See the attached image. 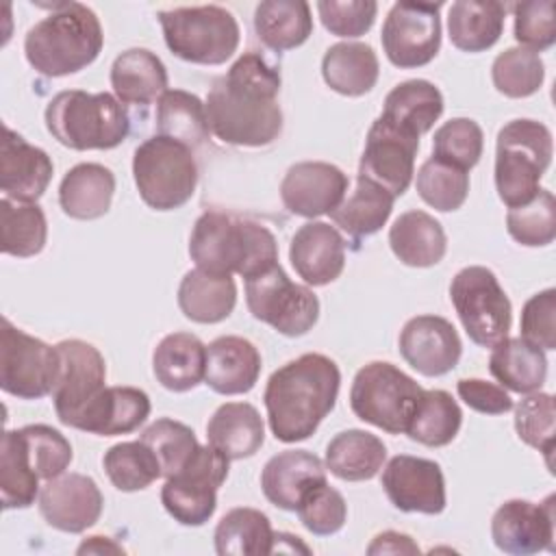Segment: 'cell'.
Masks as SVG:
<instances>
[{
	"instance_id": "obj_1",
	"label": "cell",
	"mask_w": 556,
	"mask_h": 556,
	"mask_svg": "<svg viewBox=\"0 0 556 556\" xmlns=\"http://www.w3.org/2000/svg\"><path fill=\"white\" fill-rule=\"evenodd\" d=\"M280 72L261 52L241 54L206 96L208 130L224 143L263 148L282 132Z\"/></svg>"
},
{
	"instance_id": "obj_2",
	"label": "cell",
	"mask_w": 556,
	"mask_h": 556,
	"mask_svg": "<svg viewBox=\"0 0 556 556\" xmlns=\"http://www.w3.org/2000/svg\"><path fill=\"white\" fill-rule=\"evenodd\" d=\"M341 384L337 363L308 352L278 367L265 384V408L271 434L282 443H298L315 434L334 408Z\"/></svg>"
},
{
	"instance_id": "obj_3",
	"label": "cell",
	"mask_w": 556,
	"mask_h": 556,
	"mask_svg": "<svg viewBox=\"0 0 556 556\" xmlns=\"http://www.w3.org/2000/svg\"><path fill=\"white\" fill-rule=\"evenodd\" d=\"M189 256L204 271L250 278L278 263V243L263 224L206 211L193 224Z\"/></svg>"
},
{
	"instance_id": "obj_4",
	"label": "cell",
	"mask_w": 556,
	"mask_h": 556,
	"mask_svg": "<svg viewBox=\"0 0 556 556\" xmlns=\"http://www.w3.org/2000/svg\"><path fill=\"white\" fill-rule=\"evenodd\" d=\"M104 43L98 15L80 2H56L52 13L28 28L24 54L33 70L59 78L91 65Z\"/></svg>"
},
{
	"instance_id": "obj_5",
	"label": "cell",
	"mask_w": 556,
	"mask_h": 556,
	"mask_svg": "<svg viewBox=\"0 0 556 556\" xmlns=\"http://www.w3.org/2000/svg\"><path fill=\"white\" fill-rule=\"evenodd\" d=\"M43 119L48 132L72 150H111L130 132L128 111L106 91H59L48 102Z\"/></svg>"
},
{
	"instance_id": "obj_6",
	"label": "cell",
	"mask_w": 556,
	"mask_h": 556,
	"mask_svg": "<svg viewBox=\"0 0 556 556\" xmlns=\"http://www.w3.org/2000/svg\"><path fill=\"white\" fill-rule=\"evenodd\" d=\"M552 152L554 141L545 124L513 119L502 126L495 146V189L508 208L528 204L539 193Z\"/></svg>"
},
{
	"instance_id": "obj_7",
	"label": "cell",
	"mask_w": 556,
	"mask_h": 556,
	"mask_svg": "<svg viewBox=\"0 0 556 556\" xmlns=\"http://www.w3.org/2000/svg\"><path fill=\"white\" fill-rule=\"evenodd\" d=\"M132 178L141 200L154 211H174L191 200L198 185L193 150L176 139L154 135L132 154Z\"/></svg>"
},
{
	"instance_id": "obj_8",
	"label": "cell",
	"mask_w": 556,
	"mask_h": 556,
	"mask_svg": "<svg viewBox=\"0 0 556 556\" xmlns=\"http://www.w3.org/2000/svg\"><path fill=\"white\" fill-rule=\"evenodd\" d=\"M159 22L169 52L187 63L222 65L239 48L237 17L217 4L161 11Z\"/></svg>"
},
{
	"instance_id": "obj_9",
	"label": "cell",
	"mask_w": 556,
	"mask_h": 556,
	"mask_svg": "<svg viewBox=\"0 0 556 556\" xmlns=\"http://www.w3.org/2000/svg\"><path fill=\"white\" fill-rule=\"evenodd\" d=\"M421 387L400 367L371 361L361 367L352 380L350 406L352 413L389 434H402L408 428Z\"/></svg>"
},
{
	"instance_id": "obj_10",
	"label": "cell",
	"mask_w": 556,
	"mask_h": 556,
	"mask_svg": "<svg viewBox=\"0 0 556 556\" xmlns=\"http://www.w3.org/2000/svg\"><path fill=\"white\" fill-rule=\"evenodd\" d=\"M450 300L467 337L476 345L493 348L508 337L513 324L510 300L489 267H463L452 278Z\"/></svg>"
},
{
	"instance_id": "obj_11",
	"label": "cell",
	"mask_w": 556,
	"mask_h": 556,
	"mask_svg": "<svg viewBox=\"0 0 556 556\" xmlns=\"http://www.w3.org/2000/svg\"><path fill=\"white\" fill-rule=\"evenodd\" d=\"M245 302L254 319L269 324L285 337L306 334L319 317L317 295L293 282L280 263L245 278Z\"/></svg>"
},
{
	"instance_id": "obj_12",
	"label": "cell",
	"mask_w": 556,
	"mask_h": 556,
	"mask_svg": "<svg viewBox=\"0 0 556 556\" xmlns=\"http://www.w3.org/2000/svg\"><path fill=\"white\" fill-rule=\"evenodd\" d=\"M61 371L56 345L15 328L7 317L0 326V387L20 400L50 395Z\"/></svg>"
},
{
	"instance_id": "obj_13",
	"label": "cell",
	"mask_w": 556,
	"mask_h": 556,
	"mask_svg": "<svg viewBox=\"0 0 556 556\" xmlns=\"http://www.w3.org/2000/svg\"><path fill=\"white\" fill-rule=\"evenodd\" d=\"M228 458L211 443L200 445L193 458L161 489L165 510L182 526H204L217 508V489L228 478Z\"/></svg>"
},
{
	"instance_id": "obj_14",
	"label": "cell",
	"mask_w": 556,
	"mask_h": 556,
	"mask_svg": "<svg viewBox=\"0 0 556 556\" xmlns=\"http://www.w3.org/2000/svg\"><path fill=\"white\" fill-rule=\"evenodd\" d=\"M441 2H395L382 24L380 41L387 59L400 67L428 65L441 48Z\"/></svg>"
},
{
	"instance_id": "obj_15",
	"label": "cell",
	"mask_w": 556,
	"mask_h": 556,
	"mask_svg": "<svg viewBox=\"0 0 556 556\" xmlns=\"http://www.w3.org/2000/svg\"><path fill=\"white\" fill-rule=\"evenodd\" d=\"M56 350L61 354V371L50 395L59 421L76 428L87 406L106 389V363L98 348L80 339L59 341Z\"/></svg>"
},
{
	"instance_id": "obj_16",
	"label": "cell",
	"mask_w": 556,
	"mask_h": 556,
	"mask_svg": "<svg viewBox=\"0 0 556 556\" xmlns=\"http://www.w3.org/2000/svg\"><path fill=\"white\" fill-rule=\"evenodd\" d=\"M419 137L400 130L382 115L369 126L365 150L358 163V176L387 189L393 198L402 195L415 174V154Z\"/></svg>"
},
{
	"instance_id": "obj_17",
	"label": "cell",
	"mask_w": 556,
	"mask_h": 556,
	"mask_svg": "<svg viewBox=\"0 0 556 556\" xmlns=\"http://www.w3.org/2000/svg\"><path fill=\"white\" fill-rule=\"evenodd\" d=\"M554 495L545 502L508 500L491 519V536L500 552L513 556H530L536 552H554Z\"/></svg>"
},
{
	"instance_id": "obj_18",
	"label": "cell",
	"mask_w": 556,
	"mask_h": 556,
	"mask_svg": "<svg viewBox=\"0 0 556 556\" xmlns=\"http://www.w3.org/2000/svg\"><path fill=\"white\" fill-rule=\"evenodd\" d=\"M382 489L402 513L439 515L445 508V478L439 463L397 454L382 471Z\"/></svg>"
},
{
	"instance_id": "obj_19",
	"label": "cell",
	"mask_w": 556,
	"mask_h": 556,
	"mask_svg": "<svg viewBox=\"0 0 556 556\" xmlns=\"http://www.w3.org/2000/svg\"><path fill=\"white\" fill-rule=\"evenodd\" d=\"M104 497L93 478L83 473H61L39 491V513L48 526L78 534L91 528L102 515Z\"/></svg>"
},
{
	"instance_id": "obj_20",
	"label": "cell",
	"mask_w": 556,
	"mask_h": 556,
	"mask_svg": "<svg viewBox=\"0 0 556 556\" xmlns=\"http://www.w3.org/2000/svg\"><path fill=\"white\" fill-rule=\"evenodd\" d=\"M348 191V176L326 161H300L280 182V198L289 213L319 217L334 211Z\"/></svg>"
},
{
	"instance_id": "obj_21",
	"label": "cell",
	"mask_w": 556,
	"mask_h": 556,
	"mask_svg": "<svg viewBox=\"0 0 556 556\" xmlns=\"http://www.w3.org/2000/svg\"><path fill=\"white\" fill-rule=\"evenodd\" d=\"M400 354L421 376L452 371L463 354L456 328L439 315L410 317L400 332Z\"/></svg>"
},
{
	"instance_id": "obj_22",
	"label": "cell",
	"mask_w": 556,
	"mask_h": 556,
	"mask_svg": "<svg viewBox=\"0 0 556 556\" xmlns=\"http://www.w3.org/2000/svg\"><path fill=\"white\" fill-rule=\"evenodd\" d=\"M289 261L306 285H330L345 267V239L326 222H306L291 237Z\"/></svg>"
},
{
	"instance_id": "obj_23",
	"label": "cell",
	"mask_w": 556,
	"mask_h": 556,
	"mask_svg": "<svg viewBox=\"0 0 556 556\" xmlns=\"http://www.w3.org/2000/svg\"><path fill=\"white\" fill-rule=\"evenodd\" d=\"M52 159L46 150L28 143L13 128L4 126L0 152V189L15 202H37L50 185Z\"/></svg>"
},
{
	"instance_id": "obj_24",
	"label": "cell",
	"mask_w": 556,
	"mask_h": 556,
	"mask_svg": "<svg viewBox=\"0 0 556 556\" xmlns=\"http://www.w3.org/2000/svg\"><path fill=\"white\" fill-rule=\"evenodd\" d=\"M261 376V354L243 337L226 334L206 345L204 382L222 395L248 393Z\"/></svg>"
},
{
	"instance_id": "obj_25",
	"label": "cell",
	"mask_w": 556,
	"mask_h": 556,
	"mask_svg": "<svg viewBox=\"0 0 556 556\" xmlns=\"http://www.w3.org/2000/svg\"><path fill=\"white\" fill-rule=\"evenodd\" d=\"M319 482H326V467L308 450H287L271 456L261 473L265 497L282 510H295L302 495Z\"/></svg>"
},
{
	"instance_id": "obj_26",
	"label": "cell",
	"mask_w": 556,
	"mask_h": 556,
	"mask_svg": "<svg viewBox=\"0 0 556 556\" xmlns=\"http://www.w3.org/2000/svg\"><path fill=\"white\" fill-rule=\"evenodd\" d=\"M150 415V397L137 387H106L80 415L76 430L115 437L137 430Z\"/></svg>"
},
{
	"instance_id": "obj_27",
	"label": "cell",
	"mask_w": 556,
	"mask_h": 556,
	"mask_svg": "<svg viewBox=\"0 0 556 556\" xmlns=\"http://www.w3.org/2000/svg\"><path fill=\"white\" fill-rule=\"evenodd\" d=\"M206 345L191 332L165 334L152 354V371L174 393L195 389L204 380Z\"/></svg>"
},
{
	"instance_id": "obj_28",
	"label": "cell",
	"mask_w": 556,
	"mask_h": 556,
	"mask_svg": "<svg viewBox=\"0 0 556 556\" xmlns=\"http://www.w3.org/2000/svg\"><path fill=\"white\" fill-rule=\"evenodd\" d=\"M206 439L228 460L250 458L265 441V426L252 404L226 402L208 419Z\"/></svg>"
},
{
	"instance_id": "obj_29",
	"label": "cell",
	"mask_w": 556,
	"mask_h": 556,
	"mask_svg": "<svg viewBox=\"0 0 556 556\" xmlns=\"http://www.w3.org/2000/svg\"><path fill=\"white\" fill-rule=\"evenodd\" d=\"M111 87L122 104L146 106L167 91V70L154 52L130 48L113 61Z\"/></svg>"
},
{
	"instance_id": "obj_30",
	"label": "cell",
	"mask_w": 556,
	"mask_h": 556,
	"mask_svg": "<svg viewBox=\"0 0 556 556\" xmlns=\"http://www.w3.org/2000/svg\"><path fill=\"white\" fill-rule=\"evenodd\" d=\"M115 176L100 163L74 165L59 185V204L74 219H98L109 213Z\"/></svg>"
},
{
	"instance_id": "obj_31",
	"label": "cell",
	"mask_w": 556,
	"mask_h": 556,
	"mask_svg": "<svg viewBox=\"0 0 556 556\" xmlns=\"http://www.w3.org/2000/svg\"><path fill=\"white\" fill-rule=\"evenodd\" d=\"M391 252L408 267H432L447 250L443 226L426 211H406L389 228Z\"/></svg>"
},
{
	"instance_id": "obj_32",
	"label": "cell",
	"mask_w": 556,
	"mask_h": 556,
	"mask_svg": "<svg viewBox=\"0 0 556 556\" xmlns=\"http://www.w3.org/2000/svg\"><path fill=\"white\" fill-rule=\"evenodd\" d=\"M237 304V285L232 276L211 274L200 267L189 269L178 287V306L195 324L224 321Z\"/></svg>"
},
{
	"instance_id": "obj_33",
	"label": "cell",
	"mask_w": 556,
	"mask_h": 556,
	"mask_svg": "<svg viewBox=\"0 0 556 556\" xmlns=\"http://www.w3.org/2000/svg\"><path fill=\"white\" fill-rule=\"evenodd\" d=\"M380 65L371 46L361 41H341L326 50L321 59V76L326 85L350 98L369 93L378 83Z\"/></svg>"
},
{
	"instance_id": "obj_34",
	"label": "cell",
	"mask_w": 556,
	"mask_h": 556,
	"mask_svg": "<svg viewBox=\"0 0 556 556\" xmlns=\"http://www.w3.org/2000/svg\"><path fill=\"white\" fill-rule=\"evenodd\" d=\"M506 7L495 0H458L447 13V33L454 48L484 52L504 30Z\"/></svg>"
},
{
	"instance_id": "obj_35",
	"label": "cell",
	"mask_w": 556,
	"mask_h": 556,
	"mask_svg": "<svg viewBox=\"0 0 556 556\" xmlns=\"http://www.w3.org/2000/svg\"><path fill=\"white\" fill-rule=\"evenodd\" d=\"M443 113L441 91L424 78H410L395 85L387 98L382 117L415 137L428 132Z\"/></svg>"
},
{
	"instance_id": "obj_36",
	"label": "cell",
	"mask_w": 556,
	"mask_h": 556,
	"mask_svg": "<svg viewBox=\"0 0 556 556\" xmlns=\"http://www.w3.org/2000/svg\"><path fill=\"white\" fill-rule=\"evenodd\" d=\"M489 371L502 387L517 393H532L545 382L547 358L541 348L521 337H506L493 345Z\"/></svg>"
},
{
	"instance_id": "obj_37",
	"label": "cell",
	"mask_w": 556,
	"mask_h": 556,
	"mask_svg": "<svg viewBox=\"0 0 556 556\" xmlns=\"http://www.w3.org/2000/svg\"><path fill=\"white\" fill-rule=\"evenodd\" d=\"M384 443L365 430L352 428L334 434L326 445V469L348 482L371 480L384 465Z\"/></svg>"
},
{
	"instance_id": "obj_38",
	"label": "cell",
	"mask_w": 556,
	"mask_h": 556,
	"mask_svg": "<svg viewBox=\"0 0 556 556\" xmlns=\"http://www.w3.org/2000/svg\"><path fill=\"white\" fill-rule=\"evenodd\" d=\"M254 33L276 52L302 46L313 33L311 7L304 0H265L254 9Z\"/></svg>"
},
{
	"instance_id": "obj_39",
	"label": "cell",
	"mask_w": 556,
	"mask_h": 556,
	"mask_svg": "<svg viewBox=\"0 0 556 556\" xmlns=\"http://www.w3.org/2000/svg\"><path fill=\"white\" fill-rule=\"evenodd\" d=\"M393 202L395 198L387 189L371 182L369 178L356 176L354 191L343 198L341 204L328 215L343 232L354 239H363L378 232L387 224L393 211Z\"/></svg>"
},
{
	"instance_id": "obj_40",
	"label": "cell",
	"mask_w": 556,
	"mask_h": 556,
	"mask_svg": "<svg viewBox=\"0 0 556 556\" xmlns=\"http://www.w3.org/2000/svg\"><path fill=\"white\" fill-rule=\"evenodd\" d=\"M39 473L20 430H7L0 443V500L2 508H28L39 497Z\"/></svg>"
},
{
	"instance_id": "obj_41",
	"label": "cell",
	"mask_w": 556,
	"mask_h": 556,
	"mask_svg": "<svg viewBox=\"0 0 556 556\" xmlns=\"http://www.w3.org/2000/svg\"><path fill=\"white\" fill-rule=\"evenodd\" d=\"M271 523L265 513L248 506L228 510L215 528V552L219 556H265L274 554Z\"/></svg>"
},
{
	"instance_id": "obj_42",
	"label": "cell",
	"mask_w": 556,
	"mask_h": 556,
	"mask_svg": "<svg viewBox=\"0 0 556 556\" xmlns=\"http://www.w3.org/2000/svg\"><path fill=\"white\" fill-rule=\"evenodd\" d=\"M463 424L458 402L443 389L421 391L406 434L428 447H443L454 441Z\"/></svg>"
},
{
	"instance_id": "obj_43",
	"label": "cell",
	"mask_w": 556,
	"mask_h": 556,
	"mask_svg": "<svg viewBox=\"0 0 556 556\" xmlns=\"http://www.w3.org/2000/svg\"><path fill=\"white\" fill-rule=\"evenodd\" d=\"M159 135L176 139L191 150L208 137V119L204 102L189 91L167 89L156 104Z\"/></svg>"
},
{
	"instance_id": "obj_44",
	"label": "cell",
	"mask_w": 556,
	"mask_h": 556,
	"mask_svg": "<svg viewBox=\"0 0 556 556\" xmlns=\"http://www.w3.org/2000/svg\"><path fill=\"white\" fill-rule=\"evenodd\" d=\"M0 232L4 254L28 258L43 250L48 239V222L37 202H15L11 198H2Z\"/></svg>"
},
{
	"instance_id": "obj_45",
	"label": "cell",
	"mask_w": 556,
	"mask_h": 556,
	"mask_svg": "<svg viewBox=\"0 0 556 556\" xmlns=\"http://www.w3.org/2000/svg\"><path fill=\"white\" fill-rule=\"evenodd\" d=\"M102 465L113 486L126 493L148 489L156 478L163 476L156 454L141 439L124 441L109 447Z\"/></svg>"
},
{
	"instance_id": "obj_46",
	"label": "cell",
	"mask_w": 556,
	"mask_h": 556,
	"mask_svg": "<svg viewBox=\"0 0 556 556\" xmlns=\"http://www.w3.org/2000/svg\"><path fill=\"white\" fill-rule=\"evenodd\" d=\"M491 78L500 93L508 98H528L541 89L545 65L536 52L515 46L495 56Z\"/></svg>"
},
{
	"instance_id": "obj_47",
	"label": "cell",
	"mask_w": 556,
	"mask_h": 556,
	"mask_svg": "<svg viewBox=\"0 0 556 556\" xmlns=\"http://www.w3.org/2000/svg\"><path fill=\"white\" fill-rule=\"evenodd\" d=\"M415 187L419 198L428 206L441 213H450L465 204L469 193V174L460 167L430 156L421 163Z\"/></svg>"
},
{
	"instance_id": "obj_48",
	"label": "cell",
	"mask_w": 556,
	"mask_h": 556,
	"mask_svg": "<svg viewBox=\"0 0 556 556\" xmlns=\"http://www.w3.org/2000/svg\"><path fill=\"white\" fill-rule=\"evenodd\" d=\"M506 228L508 235L521 245H549L556 237V200L552 191L539 189V193L528 204L508 208Z\"/></svg>"
},
{
	"instance_id": "obj_49",
	"label": "cell",
	"mask_w": 556,
	"mask_h": 556,
	"mask_svg": "<svg viewBox=\"0 0 556 556\" xmlns=\"http://www.w3.org/2000/svg\"><path fill=\"white\" fill-rule=\"evenodd\" d=\"M143 443H148L152 447V452L156 454L159 463H161V473L165 478L178 473L198 452L200 443L193 434V430L176 419H156L154 424H150L141 437Z\"/></svg>"
},
{
	"instance_id": "obj_50",
	"label": "cell",
	"mask_w": 556,
	"mask_h": 556,
	"mask_svg": "<svg viewBox=\"0 0 556 556\" xmlns=\"http://www.w3.org/2000/svg\"><path fill=\"white\" fill-rule=\"evenodd\" d=\"M482 148V128L469 117H452L432 137V156L465 172L480 161Z\"/></svg>"
},
{
	"instance_id": "obj_51",
	"label": "cell",
	"mask_w": 556,
	"mask_h": 556,
	"mask_svg": "<svg viewBox=\"0 0 556 556\" xmlns=\"http://www.w3.org/2000/svg\"><path fill=\"white\" fill-rule=\"evenodd\" d=\"M554 397L549 393L532 391L515 406V430L517 437L545 454L547 465H552L554 452Z\"/></svg>"
},
{
	"instance_id": "obj_52",
	"label": "cell",
	"mask_w": 556,
	"mask_h": 556,
	"mask_svg": "<svg viewBox=\"0 0 556 556\" xmlns=\"http://www.w3.org/2000/svg\"><path fill=\"white\" fill-rule=\"evenodd\" d=\"M295 513L308 532L317 536H330L343 528L348 517V504L343 495L326 480L302 495Z\"/></svg>"
},
{
	"instance_id": "obj_53",
	"label": "cell",
	"mask_w": 556,
	"mask_h": 556,
	"mask_svg": "<svg viewBox=\"0 0 556 556\" xmlns=\"http://www.w3.org/2000/svg\"><path fill=\"white\" fill-rule=\"evenodd\" d=\"M22 434L41 480H52L65 473L74 454L70 441L59 430L46 424H30L22 428Z\"/></svg>"
},
{
	"instance_id": "obj_54",
	"label": "cell",
	"mask_w": 556,
	"mask_h": 556,
	"mask_svg": "<svg viewBox=\"0 0 556 556\" xmlns=\"http://www.w3.org/2000/svg\"><path fill=\"white\" fill-rule=\"evenodd\" d=\"M515 11V39L521 48L541 52L554 46V2L552 0H530L513 7Z\"/></svg>"
},
{
	"instance_id": "obj_55",
	"label": "cell",
	"mask_w": 556,
	"mask_h": 556,
	"mask_svg": "<svg viewBox=\"0 0 556 556\" xmlns=\"http://www.w3.org/2000/svg\"><path fill=\"white\" fill-rule=\"evenodd\" d=\"M317 11L324 28L332 35L361 37L374 26L378 4L374 0H319Z\"/></svg>"
},
{
	"instance_id": "obj_56",
	"label": "cell",
	"mask_w": 556,
	"mask_h": 556,
	"mask_svg": "<svg viewBox=\"0 0 556 556\" xmlns=\"http://www.w3.org/2000/svg\"><path fill=\"white\" fill-rule=\"evenodd\" d=\"M556 291L549 287L534 293L521 308V339L541 348L556 350Z\"/></svg>"
},
{
	"instance_id": "obj_57",
	"label": "cell",
	"mask_w": 556,
	"mask_h": 556,
	"mask_svg": "<svg viewBox=\"0 0 556 556\" xmlns=\"http://www.w3.org/2000/svg\"><path fill=\"white\" fill-rule=\"evenodd\" d=\"M458 397L473 410L484 415H502L513 408L510 395L504 391L502 384L486 382L480 378H460L456 382Z\"/></svg>"
},
{
	"instance_id": "obj_58",
	"label": "cell",
	"mask_w": 556,
	"mask_h": 556,
	"mask_svg": "<svg viewBox=\"0 0 556 556\" xmlns=\"http://www.w3.org/2000/svg\"><path fill=\"white\" fill-rule=\"evenodd\" d=\"M367 554H419V545L408 534L387 530L374 536Z\"/></svg>"
},
{
	"instance_id": "obj_59",
	"label": "cell",
	"mask_w": 556,
	"mask_h": 556,
	"mask_svg": "<svg viewBox=\"0 0 556 556\" xmlns=\"http://www.w3.org/2000/svg\"><path fill=\"white\" fill-rule=\"evenodd\" d=\"M76 552L78 554H122L124 547L113 543L106 536H89V541H85Z\"/></svg>"
}]
</instances>
